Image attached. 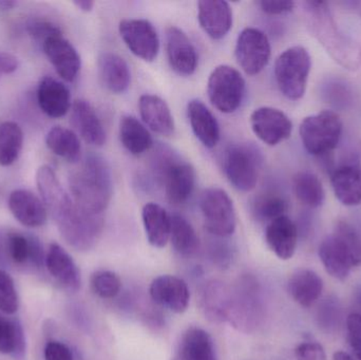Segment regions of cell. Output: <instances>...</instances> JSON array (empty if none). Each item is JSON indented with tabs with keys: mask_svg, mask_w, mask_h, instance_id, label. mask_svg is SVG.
<instances>
[{
	"mask_svg": "<svg viewBox=\"0 0 361 360\" xmlns=\"http://www.w3.org/2000/svg\"><path fill=\"white\" fill-rule=\"evenodd\" d=\"M36 184L63 240L76 251L93 249L103 232L104 216L93 215L78 206L48 165L38 169Z\"/></svg>",
	"mask_w": 361,
	"mask_h": 360,
	"instance_id": "cell-1",
	"label": "cell"
},
{
	"mask_svg": "<svg viewBox=\"0 0 361 360\" xmlns=\"http://www.w3.org/2000/svg\"><path fill=\"white\" fill-rule=\"evenodd\" d=\"M70 194L78 206L93 215H103L112 198V175L105 159L87 156L69 177Z\"/></svg>",
	"mask_w": 361,
	"mask_h": 360,
	"instance_id": "cell-2",
	"label": "cell"
},
{
	"mask_svg": "<svg viewBox=\"0 0 361 360\" xmlns=\"http://www.w3.org/2000/svg\"><path fill=\"white\" fill-rule=\"evenodd\" d=\"M17 4H18V2L17 1H11V0H0V10H12V8H14L15 6H17Z\"/></svg>",
	"mask_w": 361,
	"mask_h": 360,
	"instance_id": "cell-50",
	"label": "cell"
},
{
	"mask_svg": "<svg viewBox=\"0 0 361 360\" xmlns=\"http://www.w3.org/2000/svg\"><path fill=\"white\" fill-rule=\"evenodd\" d=\"M271 52V42L261 30L246 27L238 36L235 59L248 75H257L267 67Z\"/></svg>",
	"mask_w": 361,
	"mask_h": 360,
	"instance_id": "cell-12",
	"label": "cell"
},
{
	"mask_svg": "<svg viewBox=\"0 0 361 360\" xmlns=\"http://www.w3.org/2000/svg\"><path fill=\"white\" fill-rule=\"evenodd\" d=\"M0 63H1V70L4 74L13 73L18 68V61L14 55L10 54V53L0 52Z\"/></svg>",
	"mask_w": 361,
	"mask_h": 360,
	"instance_id": "cell-48",
	"label": "cell"
},
{
	"mask_svg": "<svg viewBox=\"0 0 361 360\" xmlns=\"http://www.w3.org/2000/svg\"><path fill=\"white\" fill-rule=\"evenodd\" d=\"M333 360H354V359L348 353L343 352V351H338V352L334 353Z\"/></svg>",
	"mask_w": 361,
	"mask_h": 360,
	"instance_id": "cell-51",
	"label": "cell"
},
{
	"mask_svg": "<svg viewBox=\"0 0 361 360\" xmlns=\"http://www.w3.org/2000/svg\"><path fill=\"white\" fill-rule=\"evenodd\" d=\"M73 4L82 12H91L94 8L95 2L91 1V0H76V1H73Z\"/></svg>",
	"mask_w": 361,
	"mask_h": 360,
	"instance_id": "cell-49",
	"label": "cell"
},
{
	"mask_svg": "<svg viewBox=\"0 0 361 360\" xmlns=\"http://www.w3.org/2000/svg\"><path fill=\"white\" fill-rule=\"evenodd\" d=\"M263 304L258 281L250 275L239 278L231 287L227 323L239 332L250 334L262 323Z\"/></svg>",
	"mask_w": 361,
	"mask_h": 360,
	"instance_id": "cell-5",
	"label": "cell"
},
{
	"mask_svg": "<svg viewBox=\"0 0 361 360\" xmlns=\"http://www.w3.org/2000/svg\"><path fill=\"white\" fill-rule=\"evenodd\" d=\"M207 93L210 103L219 111L233 113L243 101L245 80L235 68L218 66L208 78Z\"/></svg>",
	"mask_w": 361,
	"mask_h": 360,
	"instance_id": "cell-9",
	"label": "cell"
},
{
	"mask_svg": "<svg viewBox=\"0 0 361 360\" xmlns=\"http://www.w3.org/2000/svg\"><path fill=\"white\" fill-rule=\"evenodd\" d=\"M261 162L260 152L254 146L233 144L225 150L223 171L235 190L248 192L256 187Z\"/></svg>",
	"mask_w": 361,
	"mask_h": 360,
	"instance_id": "cell-8",
	"label": "cell"
},
{
	"mask_svg": "<svg viewBox=\"0 0 361 360\" xmlns=\"http://www.w3.org/2000/svg\"><path fill=\"white\" fill-rule=\"evenodd\" d=\"M23 145V133L15 122L0 125V166H10L19 158Z\"/></svg>",
	"mask_w": 361,
	"mask_h": 360,
	"instance_id": "cell-38",
	"label": "cell"
},
{
	"mask_svg": "<svg viewBox=\"0 0 361 360\" xmlns=\"http://www.w3.org/2000/svg\"><path fill=\"white\" fill-rule=\"evenodd\" d=\"M42 49L49 61L63 80L72 82L78 78L82 61L73 44L63 37V33L48 38L42 44Z\"/></svg>",
	"mask_w": 361,
	"mask_h": 360,
	"instance_id": "cell-16",
	"label": "cell"
},
{
	"mask_svg": "<svg viewBox=\"0 0 361 360\" xmlns=\"http://www.w3.org/2000/svg\"><path fill=\"white\" fill-rule=\"evenodd\" d=\"M49 149L69 163L80 162L82 159V144L78 135L61 126L53 127L46 137Z\"/></svg>",
	"mask_w": 361,
	"mask_h": 360,
	"instance_id": "cell-34",
	"label": "cell"
},
{
	"mask_svg": "<svg viewBox=\"0 0 361 360\" xmlns=\"http://www.w3.org/2000/svg\"><path fill=\"white\" fill-rule=\"evenodd\" d=\"M166 52L169 65L176 73L190 76L197 68V54L191 40L177 27L166 30Z\"/></svg>",
	"mask_w": 361,
	"mask_h": 360,
	"instance_id": "cell-17",
	"label": "cell"
},
{
	"mask_svg": "<svg viewBox=\"0 0 361 360\" xmlns=\"http://www.w3.org/2000/svg\"><path fill=\"white\" fill-rule=\"evenodd\" d=\"M305 6L310 30L326 52L345 69H358L361 65V46L341 31L328 4L307 1Z\"/></svg>",
	"mask_w": 361,
	"mask_h": 360,
	"instance_id": "cell-3",
	"label": "cell"
},
{
	"mask_svg": "<svg viewBox=\"0 0 361 360\" xmlns=\"http://www.w3.org/2000/svg\"><path fill=\"white\" fill-rule=\"evenodd\" d=\"M121 37L129 50L145 61H154L160 51L158 32L146 19H124L118 25Z\"/></svg>",
	"mask_w": 361,
	"mask_h": 360,
	"instance_id": "cell-13",
	"label": "cell"
},
{
	"mask_svg": "<svg viewBox=\"0 0 361 360\" xmlns=\"http://www.w3.org/2000/svg\"><path fill=\"white\" fill-rule=\"evenodd\" d=\"M288 205L279 194H264L257 197L252 204V213L260 222H269L286 216Z\"/></svg>",
	"mask_w": 361,
	"mask_h": 360,
	"instance_id": "cell-39",
	"label": "cell"
},
{
	"mask_svg": "<svg viewBox=\"0 0 361 360\" xmlns=\"http://www.w3.org/2000/svg\"><path fill=\"white\" fill-rule=\"evenodd\" d=\"M333 190L345 206L361 204V165L348 163L337 167L331 175Z\"/></svg>",
	"mask_w": 361,
	"mask_h": 360,
	"instance_id": "cell-26",
	"label": "cell"
},
{
	"mask_svg": "<svg viewBox=\"0 0 361 360\" xmlns=\"http://www.w3.org/2000/svg\"><path fill=\"white\" fill-rule=\"evenodd\" d=\"M139 109L144 124L152 131L163 137L175 135V120L164 99L154 94L142 95L139 99Z\"/></svg>",
	"mask_w": 361,
	"mask_h": 360,
	"instance_id": "cell-25",
	"label": "cell"
},
{
	"mask_svg": "<svg viewBox=\"0 0 361 360\" xmlns=\"http://www.w3.org/2000/svg\"><path fill=\"white\" fill-rule=\"evenodd\" d=\"M258 4L267 15L286 14L292 12L295 8V2L290 0H262Z\"/></svg>",
	"mask_w": 361,
	"mask_h": 360,
	"instance_id": "cell-46",
	"label": "cell"
},
{
	"mask_svg": "<svg viewBox=\"0 0 361 360\" xmlns=\"http://www.w3.org/2000/svg\"><path fill=\"white\" fill-rule=\"evenodd\" d=\"M171 241L175 251L183 257H192L200 249L195 228L180 215L171 216Z\"/></svg>",
	"mask_w": 361,
	"mask_h": 360,
	"instance_id": "cell-35",
	"label": "cell"
},
{
	"mask_svg": "<svg viewBox=\"0 0 361 360\" xmlns=\"http://www.w3.org/2000/svg\"><path fill=\"white\" fill-rule=\"evenodd\" d=\"M44 264L49 274L63 290L75 293L80 289L82 276L80 268L63 247L52 243L47 252Z\"/></svg>",
	"mask_w": 361,
	"mask_h": 360,
	"instance_id": "cell-18",
	"label": "cell"
},
{
	"mask_svg": "<svg viewBox=\"0 0 361 360\" xmlns=\"http://www.w3.org/2000/svg\"><path fill=\"white\" fill-rule=\"evenodd\" d=\"M120 139L123 146L133 156H141L154 145L148 129L133 116H123L120 122Z\"/></svg>",
	"mask_w": 361,
	"mask_h": 360,
	"instance_id": "cell-33",
	"label": "cell"
},
{
	"mask_svg": "<svg viewBox=\"0 0 361 360\" xmlns=\"http://www.w3.org/2000/svg\"><path fill=\"white\" fill-rule=\"evenodd\" d=\"M148 242L157 249L166 247L171 240V216L157 203H147L142 211Z\"/></svg>",
	"mask_w": 361,
	"mask_h": 360,
	"instance_id": "cell-31",
	"label": "cell"
},
{
	"mask_svg": "<svg viewBox=\"0 0 361 360\" xmlns=\"http://www.w3.org/2000/svg\"><path fill=\"white\" fill-rule=\"evenodd\" d=\"M71 123L85 142L102 147L106 143V131L94 108L85 99H78L71 107Z\"/></svg>",
	"mask_w": 361,
	"mask_h": 360,
	"instance_id": "cell-23",
	"label": "cell"
},
{
	"mask_svg": "<svg viewBox=\"0 0 361 360\" xmlns=\"http://www.w3.org/2000/svg\"><path fill=\"white\" fill-rule=\"evenodd\" d=\"M187 114L197 139L206 148L216 147L220 141V126L216 116L205 104L199 99H192L187 105Z\"/></svg>",
	"mask_w": 361,
	"mask_h": 360,
	"instance_id": "cell-27",
	"label": "cell"
},
{
	"mask_svg": "<svg viewBox=\"0 0 361 360\" xmlns=\"http://www.w3.org/2000/svg\"><path fill=\"white\" fill-rule=\"evenodd\" d=\"M265 241L279 259L290 260L296 252L298 230L288 216H282L267 224Z\"/></svg>",
	"mask_w": 361,
	"mask_h": 360,
	"instance_id": "cell-22",
	"label": "cell"
},
{
	"mask_svg": "<svg viewBox=\"0 0 361 360\" xmlns=\"http://www.w3.org/2000/svg\"><path fill=\"white\" fill-rule=\"evenodd\" d=\"M197 19L203 31L214 40H220L233 27V10L222 0L197 2Z\"/></svg>",
	"mask_w": 361,
	"mask_h": 360,
	"instance_id": "cell-19",
	"label": "cell"
},
{
	"mask_svg": "<svg viewBox=\"0 0 361 360\" xmlns=\"http://www.w3.org/2000/svg\"><path fill=\"white\" fill-rule=\"evenodd\" d=\"M250 126L255 135L269 146H276L292 135L293 124L281 110L260 107L250 116Z\"/></svg>",
	"mask_w": 361,
	"mask_h": 360,
	"instance_id": "cell-14",
	"label": "cell"
},
{
	"mask_svg": "<svg viewBox=\"0 0 361 360\" xmlns=\"http://www.w3.org/2000/svg\"><path fill=\"white\" fill-rule=\"evenodd\" d=\"M178 360H218L212 336L201 328L187 329L180 338Z\"/></svg>",
	"mask_w": 361,
	"mask_h": 360,
	"instance_id": "cell-32",
	"label": "cell"
},
{
	"mask_svg": "<svg viewBox=\"0 0 361 360\" xmlns=\"http://www.w3.org/2000/svg\"><path fill=\"white\" fill-rule=\"evenodd\" d=\"M173 360H178V359H173Z\"/></svg>",
	"mask_w": 361,
	"mask_h": 360,
	"instance_id": "cell-53",
	"label": "cell"
},
{
	"mask_svg": "<svg viewBox=\"0 0 361 360\" xmlns=\"http://www.w3.org/2000/svg\"><path fill=\"white\" fill-rule=\"evenodd\" d=\"M99 74L105 88L114 94L128 90L131 72L127 61L116 53L106 52L99 58Z\"/></svg>",
	"mask_w": 361,
	"mask_h": 360,
	"instance_id": "cell-28",
	"label": "cell"
},
{
	"mask_svg": "<svg viewBox=\"0 0 361 360\" xmlns=\"http://www.w3.org/2000/svg\"><path fill=\"white\" fill-rule=\"evenodd\" d=\"M25 334L20 323L0 313V354L21 359L25 356Z\"/></svg>",
	"mask_w": 361,
	"mask_h": 360,
	"instance_id": "cell-36",
	"label": "cell"
},
{
	"mask_svg": "<svg viewBox=\"0 0 361 360\" xmlns=\"http://www.w3.org/2000/svg\"><path fill=\"white\" fill-rule=\"evenodd\" d=\"M2 70H1V63H0V77H1V75H2Z\"/></svg>",
	"mask_w": 361,
	"mask_h": 360,
	"instance_id": "cell-52",
	"label": "cell"
},
{
	"mask_svg": "<svg viewBox=\"0 0 361 360\" xmlns=\"http://www.w3.org/2000/svg\"><path fill=\"white\" fill-rule=\"evenodd\" d=\"M311 67V56L300 46L288 48L276 59V82L286 99L298 101L305 95Z\"/></svg>",
	"mask_w": 361,
	"mask_h": 360,
	"instance_id": "cell-6",
	"label": "cell"
},
{
	"mask_svg": "<svg viewBox=\"0 0 361 360\" xmlns=\"http://www.w3.org/2000/svg\"><path fill=\"white\" fill-rule=\"evenodd\" d=\"M91 290L102 299H114L122 289V281L111 271H97L90 279Z\"/></svg>",
	"mask_w": 361,
	"mask_h": 360,
	"instance_id": "cell-40",
	"label": "cell"
},
{
	"mask_svg": "<svg viewBox=\"0 0 361 360\" xmlns=\"http://www.w3.org/2000/svg\"><path fill=\"white\" fill-rule=\"evenodd\" d=\"M324 281L317 273L309 268H299L288 281V292L292 299L302 308H311L322 296Z\"/></svg>",
	"mask_w": 361,
	"mask_h": 360,
	"instance_id": "cell-29",
	"label": "cell"
},
{
	"mask_svg": "<svg viewBox=\"0 0 361 360\" xmlns=\"http://www.w3.org/2000/svg\"><path fill=\"white\" fill-rule=\"evenodd\" d=\"M160 160L161 179L167 200L173 205L184 204L195 190V168L171 154H161Z\"/></svg>",
	"mask_w": 361,
	"mask_h": 360,
	"instance_id": "cell-11",
	"label": "cell"
},
{
	"mask_svg": "<svg viewBox=\"0 0 361 360\" xmlns=\"http://www.w3.org/2000/svg\"><path fill=\"white\" fill-rule=\"evenodd\" d=\"M293 185L297 199L305 206L317 209L324 202L326 194L324 186L317 175L314 173L307 171L297 173L294 177Z\"/></svg>",
	"mask_w": 361,
	"mask_h": 360,
	"instance_id": "cell-37",
	"label": "cell"
},
{
	"mask_svg": "<svg viewBox=\"0 0 361 360\" xmlns=\"http://www.w3.org/2000/svg\"><path fill=\"white\" fill-rule=\"evenodd\" d=\"M297 360H326V351L318 342H302L295 349Z\"/></svg>",
	"mask_w": 361,
	"mask_h": 360,
	"instance_id": "cell-44",
	"label": "cell"
},
{
	"mask_svg": "<svg viewBox=\"0 0 361 360\" xmlns=\"http://www.w3.org/2000/svg\"><path fill=\"white\" fill-rule=\"evenodd\" d=\"M152 299L176 314L186 312L190 302L187 283L173 275H162L152 280L149 287Z\"/></svg>",
	"mask_w": 361,
	"mask_h": 360,
	"instance_id": "cell-15",
	"label": "cell"
},
{
	"mask_svg": "<svg viewBox=\"0 0 361 360\" xmlns=\"http://www.w3.org/2000/svg\"><path fill=\"white\" fill-rule=\"evenodd\" d=\"M348 340L356 359L361 360V315L352 313L347 319Z\"/></svg>",
	"mask_w": 361,
	"mask_h": 360,
	"instance_id": "cell-43",
	"label": "cell"
},
{
	"mask_svg": "<svg viewBox=\"0 0 361 360\" xmlns=\"http://www.w3.org/2000/svg\"><path fill=\"white\" fill-rule=\"evenodd\" d=\"M8 204L15 219L27 228H39L48 219L46 205L30 190H16L11 192Z\"/></svg>",
	"mask_w": 361,
	"mask_h": 360,
	"instance_id": "cell-20",
	"label": "cell"
},
{
	"mask_svg": "<svg viewBox=\"0 0 361 360\" xmlns=\"http://www.w3.org/2000/svg\"><path fill=\"white\" fill-rule=\"evenodd\" d=\"M231 287L219 280L207 281L199 292L200 310L212 323H226L228 316Z\"/></svg>",
	"mask_w": 361,
	"mask_h": 360,
	"instance_id": "cell-21",
	"label": "cell"
},
{
	"mask_svg": "<svg viewBox=\"0 0 361 360\" xmlns=\"http://www.w3.org/2000/svg\"><path fill=\"white\" fill-rule=\"evenodd\" d=\"M6 251L10 259L17 266L30 264L38 268L46 259L39 239L23 232H14L8 235Z\"/></svg>",
	"mask_w": 361,
	"mask_h": 360,
	"instance_id": "cell-30",
	"label": "cell"
},
{
	"mask_svg": "<svg viewBox=\"0 0 361 360\" xmlns=\"http://www.w3.org/2000/svg\"><path fill=\"white\" fill-rule=\"evenodd\" d=\"M19 298L12 277L0 270V312L13 315L18 311Z\"/></svg>",
	"mask_w": 361,
	"mask_h": 360,
	"instance_id": "cell-41",
	"label": "cell"
},
{
	"mask_svg": "<svg viewBox=\"0 0 361 360\" xmlns=\"http://www.w3.org/2000/svg\"><path fill=\"white\" fill-rule=\"evenodd\" d=\"M301 141L312 156H326L338 145L343 133V122L336 112L331 110L307 116L301 123Z\"/></svg>",
	"mask_w": 361,
	"mask_h": 360,
	"instance_id": "cell-7",
	"label": "cell"
},
{
	"mask_svg": "<svg viewBox=\"0 0 361 360\" xmlns=\"http://www.w3.org/2000/svg\"><path fill=\"white\" fill-rule=\"evenodd\" d=\"M200 209L204 225L212 236L226 238L235 232L237 226L235 206L225 190L218 187L204 190L200 199Z\"/></svg>",
	"mask_w": 361,
	"mask_h": 360,
	"instance_id": "cell-10",
	"label": "cell"
},
{
	"mask_svg": "<svg viewBox=\"0 0 361 360\" xmlns=\"http://www.w3.org/2000/svg\"><path fill=\"white\" fill-rule=\"evenodd\" d=\"M210 259L212 260L219 268H228L231 264V249L224 243H214L209 247Z\"/></svg>",
	"mask_w": 361,
	"mask_h": 360,
	"instance_id": "cell-47",
	"label": "cell"
},
{
	"mask_svg": "<svg viewBox=\"0 0 361 360\" xmlns=\"http://www.w3.org/2000/svg\"><path fill=\"white\" fill-rule=\"evenodd\" d=\"M319 257L326 273L345 281L352 268L361 266V236L347 222H339L319 247Z\"/></svg>",
	"mask_w": 361,
	"mask_h": 360,
	"instance_id": "cell-4",
	"label": "cell"
},
{
	"mask_svg": "<svg viewBox=\"0 0 361 360\" xmlns=\"http://www.w3.org/2000/svg\"><path fill=\"white\" fill-rule=\"evenodd\" d=\"M44 360H74L73 353L69 347L61 342H47L44 349Z\"/></svg>",
	"mask_w": 361,
	"mask_h": 360,
	"instance_id": "cell-45",
	"label": "cell"
},
{
	"mask_svg": "<svg viewBox=\"0 0 361 360\" xmlns=\"http://www.w3.org/2000/svg\"><path fill=\"white\" fill-rule=\"evenodd\" d=\"M27 32L35 42L44 44L48 38L61 34V29L51 21L44 19H34L27 23Z\"/></svg>",
	"mask_w": 361,
	"mask_h": 360,
	"instance_id": "cell-42",
	"label": "cell"
},
{
	"mask_svg": "<svg viewBox=\"0 0 361 360\" xmlns=\"http://www.w3.org/2000/svg\"><path fill=\"white\" fill-rule=\"evenodd\" d=\"M37 101L44 113L53 118L65 116L71 109V93L66 85L46 76L37 88Z\"/></svg>",
	"mask_w": 361,
	"mask_h": 360,
	"instance_id": "cell-24",
	"label": "cell"
}]
</instances>
